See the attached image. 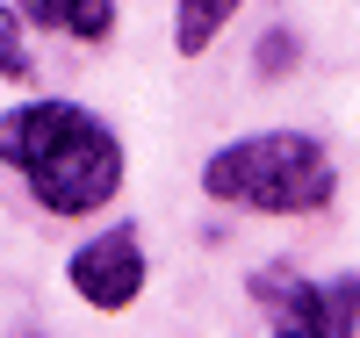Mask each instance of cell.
I'll return each instance as SVG.
<instances>
[{
  "mask_svg": "<svg viewBox=\"0 0 360 338\" xmlns=\"http://www.w3.org/2000/svg\"><path fill=\"white\" fill-rule=\"evenodd\" d=\"M15 8L37 29H65V37H79V44H101L115 29V0H15Z\"/></svg>",
  "mask_w": 360,
  "mask_h": 338,
  "instance_id": "obj_5",
  "label": "cell"
},
{
  "mask_svg": "<svg viewBox=\"0 0 360 338\" xmlns=\"http://www.w3.org/2000/svg\"><path fill=\"white\" fill-rule=\"evenodd\" d=\"M332 188H339L332 151L303 130L238 137L202 166V195L231 202V209H252V216H310V209L332 202Z\"/></svg>",
  "mask_w": 360,
  "mask_h": 338,
  "instance_id": "obj_2",
  "label": "cell"
},
{
  "mask_svg": "<svg viewBox=\"0 0 360 338\" xmlns=\"http://www.w3.org/2000/svg\"><path fill=\"white\" fill-rule=\"evenodd\" d=\"M238 0H180V22H173V37H180V58H202L209 44H217V29L231 22Z\"/></svg>",
  "mask_w": 360,
  "mask_h": 338,
  "instance_id": "obj_6",
  "label": "cell"
},
{
  "mask_svg": "<svg viewBox=\"0 0 360 338\" xmlns=\"http://www.w3.org/2000/svg\"><path fill=\"white\" fill-rule=\"evenodd\" d=\"M0 166L29 180L51 216H94L123 188V144L79 101H22L0 115Z\"/></svg>",
  "mask_w": 360,
  "mask_h": 338,
  "instance_id": "obj_1",
  "label": "cell"
},
{
  "mask_svg": "<svg viewBox=\"0 0 360 338\" xmlns=\"http://www.w3.org/2000/svg\"><path fill=\"white\" fill-rule=\"evenodd\" d=\"M259 310L274 317V338H353L360 324V273H339V281L310 288L303 273H252Z\"/></svg>",
  "mask_w": 360,
  "mask_h": 338,
  "instance_id": "obj_3",
  "label": "cell"
},
{
  "mask_svg": "<svg viewBox=\"0 0 360 338\" xmlns=\"http://www.w3.org/2000/svg\"><path fill=\"white\" fill-rule=\"evenodd\" d=\"M72 295L94 302V310H130V302L144 295V252L130 230H108V238H86L72 252Z\"/></svg>",
  "mask_w": 360,
  "mask_h": 338,
  "instance_id": "obj_4",
  "label": "cell"
},
{
  "mask_svg": "<svg viewBox=\"0 0 360 338\" xmlns=\"http://www.w3.org/2000/svg\"><path fill=\"white\" fill-rule=\"evenodd\" d=\"M288 65H295V37H288V29H274V37L259 44V72H266V79H281Z\"/></svg>",
  "mask_w": 360,
  "mask_h": 338,
  "instance_id": "obj_8",
  "label": "cell"
},
{
  "mask_svg": "<svg viewBox=\"0 0 360 338\" xmlns=\"http://www.w3.org/2000/svg\"><path fill=\"white\" fill-rule=\"evenodd\" d=\"M29 72H37V58L22 44V22H15V8H0V79H29Z\"/></svg>",
  "mask_w": 360,
  "mask_h": 338,
  "instance_id": "obj_7",
  "label": "cell"
}]
</instances>
